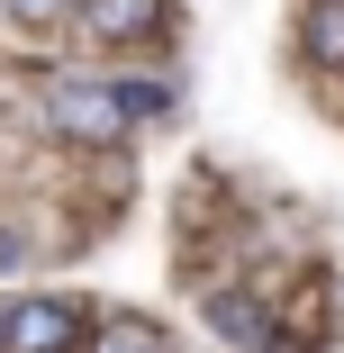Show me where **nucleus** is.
Masks as SVG:
<instances>
[{"instance_id": "nucleus-1", "label": "nucleus", "mask_w": 344, "mask_h": 353, "mask_svg": "<svg viewBox=\"0 0 344 353\" xmlns=\"http://www.w3.org/2000/svg\"><path fill=\"white\" fill-rule=\"evenodd\" d=\"M45 127H63L73 145H118L127 136L118 82H45Z\"/></svg>"}, {"instance_id": "nucleus-9", "label": "nucleus", "mask_w": 344, "mask_h": 353, "mask_svg": "<svg viewBox=\"0 0 344 353\" xmlns=\"http://www.w3.org/2000/svg\"><path fill=\"white\" fill-rule=\"evenodd\" d=\"M10 263H19V236H0V272H10Z\"/></svg>"}, {"instance_id": "nucleus-7", "label": "nucleus", "mask_w": 344, "mask_h": 353, "mask_svg": "<svg viewBox=\"0 0 344 353\" xmlns=\"http://www.w3.org/2000/svg\"><path fill=\"white\" fill-rule=\"evenodd\" d=\"M118 109H127V127H136V118H163L172 91H163V82H118Z\"/></svg>"}, {"instance_id": "nucleus-4", "label": "nucleus", "mask_w": 344, "mask_h": 353, "mask_svg": "<svg viewBox=\"0 0 344 353\" xmlns=\"http://www.w3.org/2000/svg\"><path fill=\"white\" fill-rule=\"evenodd\" d=\"M209 326L227 344H245V353H272V308L254 290H209Z\"/></svg>"}, {"instance_id": "nucleus-6", "label": "nucleus", "mask_w": 344, "mask_h": 353, "mask_svg": "<svg viewBox=\"0 0 344 353\" xmlns=\"http://www.w3.org/2000/svg\"><path fill=\"white\" fill-rule=\"evenodd\" d=\"M82 353H163V344H154V326H145V317H109V326H91V344H82Z\"/></svg>"}, {"instance_id": "nucleus-2", "label": "nucleus", "mask_w": 344, "mask_h": 353, "mask_svg": "<svg viewBox=\"0 0 344 353\" xmlns=\"http://www.w3.org/2000/svg\"><path fill=\"white\" fill-rule=\"evenodd\" d=\"M91 344V317L73 299H19L0 317V353H82Z\"/></svg>"}, {"instance_id": "nucleus-8", "label": "nucleus", "mask_w": 344, "mask_h": 353, "mask_svg": "<svg viewBox=\"0 0 344 353\" xmlns=\"http://www.w3.org/2000/svg\"><path fill=\"white\" fill-rule=\"evenodd\" d=\"M0 10H10L19 28H63V19L82 10V0H0Z\"/></svg>"}, {"instance_id": "nucleus-3", "label": "nucleus", "mask_w": 344, "mask_h": 353, "mask_svg": "<svg viewBox=\"0 0 344 353\" xmlns=\"http://www.w3.org/2000/svg\"><path fill=\"white\" fill-rule=\"evenodd\" d=\"M100 46H154L163 28H172V0H82L73 10Z\"/></svg>"}, {"instance_id": "nucleus-5", "label": "nucleus", "mask_w": 344, "mask_h": 353, "mask_svg": "<svg viewBox=\"0 0 344 353\" xmlns=\"http://www.w3.org/2000/svg\"><path fill=\"white\" fill-rule=\"evenodd\" d=\"M299 54H317V63L344 73V0H308L299 10Z\"/></svg>"}]
</instances>
